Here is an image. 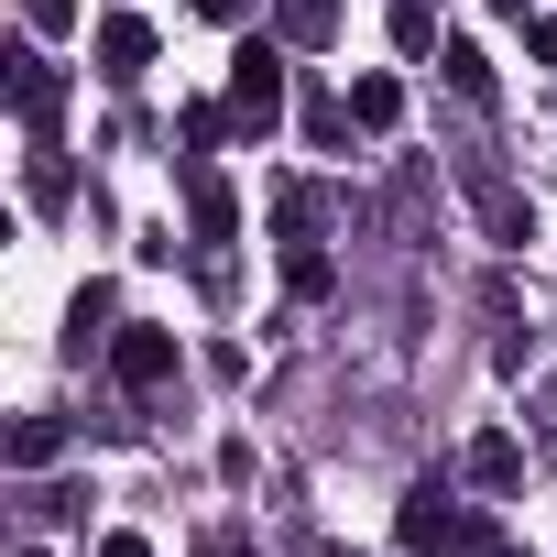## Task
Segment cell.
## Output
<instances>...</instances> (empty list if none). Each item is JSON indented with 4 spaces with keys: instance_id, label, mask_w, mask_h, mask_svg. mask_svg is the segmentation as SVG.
Wrapping results in <instances>:
<instances>
[{
    "instance_id": "18",
    "label": "cell",
    "mask_w": 557,
    "mask_h": 557,
    "mask_svg": "<svg viewBox=\"0 0 557 557\" xmlns=\"http://www.w3.org/2000/svg\"><path fill=\"white\" fill-rule=\"evenodd\" d=\"M524 55H535V66H557V23H546V12H524Z\"/></svg>"
},
{
    "instance_id": "3",
    "label": "cell",
    "mask_w": 557,
    "mask_h": 557,
    "mask_svg": "<svg viewBox=\"0 0 557 557\" xmlns=\"http://www.w3.org/2000/svg\"><path fill=\"white\" fill-rule=\"evenodd\" d=\"M88 55H99L110 88H132V77L153 66V23H143V12H99V23H88Z\"/></svg>"
},
{
    "instance_id": "8",
    "label": "cell",
    "mask_w": 557,
    "mask_h": 557,
    "mask_svg": "<svg viewBox=\"0 0 557 557\" xmlns=\"http://www.w3.org/2000/svg\"><path fill=\"white\" fill-rule=\"evenodd\" d=\"M459 470H470L481 492H513V481H524V448H513V437L492 426V437H470V448H459Z\"/></svg>"
},
{
    "instance_id": "11",
    "label": "cell",
    "mask_w": 557,
    "mask_h": 557,
    "mask_svg": "<svg viewBox=\"0 0 557 557\" xmlns=\"http://www.w3.org/2000/svg\"><path fill=\"white\" fill-rule=\"evenodd\" d=\"M55 448H66V426H55V416H23V426H12V470H45Z\"/></svg>"
},
{
    "instance_id": "16",
    "label": "cell",
    "mask_w": 557,
    "mask_h": 557,
    "mask_svg": "<svg viewBox=\"0 0 557 557\" xmlns=\"http://www.w3.org/2000/svg\"><path fill=\"white\" fill-rule=\"evenodd\" d=\"M175 132H186V153H208V143H219V132H230V110H208V99H197V110H186V121H175Z\"/></svg>"
},
{
    "instance_id": "10",
    "label": "cell",
    "mask_w": 557,
    "mask_h": 557,
    "mask_svg": "<svg viewBox=\"0 0 557 557\" xmlns=\"http://www.w3.org/2000/svg\"><path fill=\"white\" fill-rule=\"evenodd\" d=\"M318 219H329V197H318V186H285V197H273V230H285V251H296V240H318Z\"/></svg>"
},
{
    "instance_id": "21",
    "label": "cell",
    "mask_w": 557,
    "mask_h": 557,
    "mask_svg": "<svg viewBox=\"0 0 557 557\" xmlns=\"http://www.w3.org/2000/svg\"><path fill=\"white\" fill-rule=\"evenodd\" d=\"M208 557H251V546H240V535H208Z\"/></svg>"
},
{
    "instance_id": "19",
    "label": "cell",
    "mask_w": 557,
    "mask_h": 557,
    "mask_svg": "<svg viewBox=\"0 0 557 557\" xmlns=\"http://www.w3.org/2000/svg\"><path fill=\"white\" fill-rule=\"evenodd\" d=\"M197 23H219V34H230V23H251V0H197Z\"/></svg>"
},
{
    "instance_id": "14",
    "label": "cell",
    "mask_w": 557,
    "mask_h": 557,
    "mask_svg": "<svg viewBox=\"0 0 557 557\" xmlns=\"http://www.w3.org/2000/svg\"><path fill=\"white\" fill-rule=\"evenodd\" d=\"M285 285H296V296H329V251H318V240L285 251Z\"/></svg>"
},
{
    "instance_id": "17",
    "label": "cell",
    "mask_w": 557,
    "mask_h": 557,
    "mask_svg": "<svg viewBox=\"0 0 557 557\" xmlns=\"http://www.w3.org/2000/svg\"><path fill=\"white\" fill-rule=\"evenodd\" d=\"M23 23H34V34H66V23H77V0H23Z\"/></svg>"
},
{
    "instance_id": "7",
    "label": "cell",
    "mask_w": 557,
    "mask_h": 557,
    "mask_svg": "<svg viewBox=\"0 0 557 557\" xmlns=\"http://www.w3.org/2000/svg\"><path fill=\"white\" fill-rule=\"evenodd\" d=\"M339 34V0H273V45H296V55H318Z\"/></svg>"
},
{
    "instance_id": "2",
    "label": "cell",
    "mask_w": 557,
    "mask_h": 557,
    "mask_svg": "<svg viewBox=\"0 0 557 557\" xmlns=\"http://www.w3.org/2000/svg\"><path fill=\"white\" fill-rule=\"evenodd\" d=\"M273 121H285V45H240L230 55V132L273 143Z\"/></svg>"
},
{
    "instance_id": "5",
    "label": "cell",
    "mask_w": 557,
    "mask_h": 557,
    "mask_svg": "<svg viewBox=\"0 0 557 557\" xmlns=\"http://www.w3.org/2000/svg\"><path fill=\"white\" fill-rule=\"evenodd\" d=\"M110 372H121L132 394L175 383V329H121V339H110Z\"/></svg>"
},
{
    "instance_id": "1",
    "label": "cell",
    "mask_w": 557,
    "mask_h": 557,
    "mask_svg": "<svg viewBox=\"0 0 557 557\" xmlns=\"http://www.w3.org/2000/svg\"><path fill=\"white\" fill-rule=\"evenodd\" d=\"M394 535H405L416 557H513V546H503V535H492L448 481H416V492H405V513H394Z\"/></svg>"
},
{
    "instance_id": "13",
    "label": "cell",
    "mask_w": 557,
    "mask_h": 557,
    "mask_svg": "<svg viewBox=\"0 0 557 557\" xmlns=\"http://www.w3.org/2000/svg\"><path fill=\"white\" fill-rule=\"evenodd\" d=\"M88 339H110V285H88V296L66 307V350H88Z\"/></svg>"
},
{
    "instance_id": "22",
    "label": "cell",
    "mask_w": 557,
    "mask_h": 557,
    "mask_svg": "<svg viewBox=\"0 0 557 557\" xmlns=\"http://www.w3.org/2000/svg\"><path fill=\"white\" fill-rule=\"evenodd\" d=\"M12 557H45V546H12Z\"/></svg>"
},
{
    "instance_id": "4",
    "label": "cell",
    "mask_w": 557,
    "mask_h": 557,
    "mask_svg": "<svg viewBox=\"0 0 557 557\" xmlns=\"http://www.w3.org/2000/svg\"><path fill=\"white\" fill-rule=\"evenodd\" d=\"M0 66H12V110H23V132L45 143V132H55V110H66V77H55V66H45L34 45H12Z\"/></svg>"
},
{
    "instance_id": "12",
    "label": "cell",
    "mask_w": 557,
    "mask_h": 557,
    "mask_svg": "<svg viewBox=\"0 0 557 557\" xmlns=\"http://www.w3.org/2000/svg\"><path fill=\"white\" fill-rule=\"evenodd\" d=\"M448 88L481 110V99H492V55H481V45H448Z\"/></svg>"
},
{
    "instance_id": "20",
    "label": "cell",
    "mask_w": 557,
    "mask_h": 557,
    "mask_svg": "<svg viewBox=\"0 0 557 557\" xmlns=\"http://www.w3.org/2000/svg\"><path fill=\"white\" fill-rule=\"evenodd\" d=\"M99 557H153V546H143L132 524H121V535H99Z\"/></svg>"
},
{
    "instance_id": "15",
    "label": "cell",
    "mask_w": 557,
    "mask_h": 557,
    "mask_svg": "<svg viewBox=\"0 0 557 557\" xmlns=\"http://www.w3.org/2000/svg\"><path fill=\"white\" fill-rule=\"evenodd\" d=\"M394 45H405V55L437 45V12H426V0H394Z\"/></svg>"
},
{
    "instance_id": "9",
    "label": "cell",
    "mask_w": 557,
    "mask_h": 557,
    "mask_svg": "<svg viewBox=\"0 0 557 557\" xmlns=\"http://www.w3.org/2000/svg\"><path fill=\"white\" fill-rule=\"evenodd\" d=\"M405 121V88L394 77H350V132H394Z\"/></svg>"
},
{
    "instance_id": "6",
    "label": "cell",
    "mask_w": 557,
    "mask_h": 557,
    "mask_svg": "<svg viewBox=\"0 0 557 557\" xmlns=\"http://www.w3.org/2000/svg\"><path fill=\"white\" fill-rule=\"evenodd\" d=\"M186 219H197V240H230V230H240V197H230L197 153H186Z\"/></svg>"
}]
</instances>
